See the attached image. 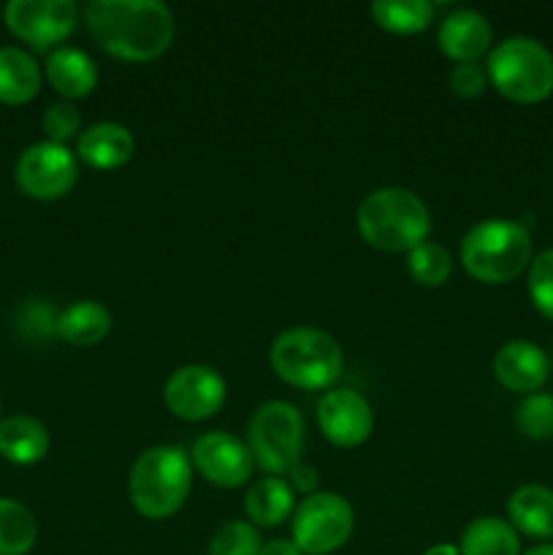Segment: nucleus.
<instances>
[{
  "mask_svg": "<svg viewBox=\"0 0 553 555\" xmlns=\"http://www.w3.org/2000/svg\"><path fill=\"white\" fill-rule=\"evenodd\" d=\"M85 22L103 52L128 63L157 60L173 41V14L160 0H90Z\"/></svg>",
  "mask_w": 553,
  "mask_h": 555,
  "instance_id": "1",
  "label": "nucleus"
},
{
  "mask_svg": "<svg viewBox=\"0 0 553 555\" xmlns=\"http://www.w3.org/2000/svg\"><path fill=\"white\" fill-rule=\"evenodd\" d=\"M358 233L383 253H412L428 242L432 215L421 195L407 188H377L361 201L356 211Z\"/></svg>",
  "mask_w": 553,
  "mask_h": 555,
  "instance_id": "2",
  "label": "nucleus"
},
{
  "mask_svg": "<svg viewBox=\"0 0 553 555\" xmlns=\"http://www.w3.org/2000/svg\"><path fill=\"white\" fill-rule=\"evenodd\" d=\"M190 486H193L190 455L173 444H157L136 459L128 493L136 513L150 520H163L182 507Z\"/></svg>",
  "mask_w": 553,
  "mask_h": 555,
  "instance_id": "3",
  "label": "nucleus"
},
{
  "mask_svg": "<svg viewBox=\"0 0 553 555\" xmlns=\"http://www.w3.org/2000/svg\"><path fill=\"white\" fill-rule=\"evenodd\" d=\"M269 363L280 379L301 390H329L342 377L339 341L320 328H287L271 341Z\"/></svg>",
  "mask_w": 553,
  "mask_h": 555,
  "instance_id": "4",
  "label": "nucleus"
},
{
  "mask_svg": "<svg viewBox=\"0 0 553 555\" xmlns=\"http://www.w3.org/2000/svg\"><path fill=\"white\" fill-rule=\"evenodd\" d=\"M461 263L483 285H504L531 263V236L520 222L483 220L461 238Z\"/></svg>",
  "mask_w": 553,
  "mask_h": 555,
  "instance_id": "5",
  "label": "nucleus"
},
{
  "mask_svg": "<svg viewBox=\"0 0 553 555\" xmlns=\"http://www.w3.org/2000/svg\"><path fill=\"white\" fill-rule=\"evenodd\" d=\"M488 81L513 103H540L553 92V57L540 41L515 36L488 54Z\"/></svg>",
  "mask_w": 553,
  "mask_h": 555,
  "instance_id": "6",
  "label": "nucleus"
},
{
  "mask_svg": "<svg viewBox=\"0 0 553 555\" xmlns=\"http://www.w3.org/2000/svg\"><path fill=\"white\" fill-rule=\"evenodd\" d=\"M304 444V417L287 401H266L247 426L253 461L269 477H282L298 464Z\"/></svg>",
  "mask_w": 553,
  "mask_h": 555,
  "instance_id": "7",
  "label": "nucleus"
},
{
  "mask_svg": "<svg viewBox=\"0 0 553 555\" xmlns=\"http://www.w3.org/2000/svg\"><path fill=\"white\" fill-rule=\"evenodd\" d=\"M352 524L356 515L345 496L312 493L293 509V542L307 555H329L350 540Z\"/></svg>",
  "mask_w": 553,
  "mask_h": 555,
  "instance_id": "8",
  "label": "nucleus"
},
{
  "mask_svg": "<svg viewBox=\"0 0 553 555\" xmlns=\"http://www.w3.org/2000/svg\"><path fill=\"white\" fill-rule=\"evenodd\" d=\"M79 179L76 155L63 144L38 141L16 160V184L36 201H57L74 190Z\"/></svg>",
  "mask_w": 553,
  "mask_h": 555,
  "instance_id": "9",
  "label": "nucleus"
},
{
  "mask_svg": "<svg viewBox=\"0 0 553 555\" xmlns=\"http://www.w3.org/2000/svg\"><path fill=\"white\" fill-rule=\"evenodd\" d=\"M5 27L36 52H47L76 30L79 5L74 0H11L3 11Z\"/></svg>",
  "mask_w": 553,
  "mask_h": 555,
  "instance_id": "10",
  "label": "nucleus"
},
{
  "mask_svg": "<svg viewBox=\"0 0 553 555\" xmlns=\"http://www.w3.org/2000/svg\"><path fill=\"white\" fill-rule=\"evenodd\" d=\"M163 401L179 421L198 423L217 415L226 404V379L204 363L179 366L163 388Z\"/></svg>",
  "mask_w": 553,
  "mask_h": 555,
  "instance_id": "11",
  "label": "nucleus"
},
{
  "mask_svg": "<svg viewBox=\"0 0 553 555\" xmlns=\"http://www.w3.org/2000/svg\"><path fill=\"white\" fill-rule=\"evenodd\" d=\"M190 464L198 469L204 480L217 488H239L253 475V453L242 439L226 431H209L195 439Z\"/></svg>",
  "mask_w": 553,
  "mask_h": 555,
  "instance_id": "12",
  "label": "nucleus"
},
{
  "mask_svg": "<svg viewBox=\"0 0 553 555\" xmlns=\"http://www.w3.org/2000/svg\"><path fill=\"white\" fill-rule=\"evenodd\" d=\"M318 426L336 448H358L372 437V406L356 390H329L318 404Z\"/></svg>",
  "mask_w": 553,
  "mask_h": 555,
  "instance_id": "13",
  "label": "nucleus"
},
{
  "mask_svg": "<svg viewBox=\"0 0 553 555\" xmlns=\"http://www.w3.org/2000/svg\"><path fill=\"white\" fill-rule=\"evenodd\" d=\"M493 374L499 385L513 393H537L548 379V358L537 345L524 339L507 341L493 358Z\"/></svg>",
  "mask_w": 553,
  "mask_h": 555,
  "instance_id": "14",
  "label": "nucleus"
},
{
  "mask_svg": "<svg viewBox=\"0 0 553 555\" xmlns=\"http://www.w3.org/2000/svg\"><path fill=\"white\" fill-rule=\"evenodd\" d=\"M437 43L445 57L455 63H477L491 43V25L483 14L472 9H459L442 20L437 30Z\"/></svg>",
  "mask_w": 553,
  "mask_h": 555,
  "instance_id": "15",
  "label": "nucleus"
},
{
  "mask_svg": "<svg viewBox=\"0 0 553 555\" xmlns=\"http://www.w3.org/2000/svg\"><path fill=\"white\" fill-rule=\"evenodd\" d=\"M136 141L119 122H95L79 135L76 157L98 171H114L133 157Z\"/></svg>",
  "mask_w": 553,
  "mask_h": 555,
  "instance_id": "16",
  "label": "nucleus"
},
{
  "mask_svg": "<svg viewBox=\"0 0 553 555\" xmlns=\"http://www.w3.org/2000/svg\"><path fill=\"white\" fill-rule=\"evenodd\" d=\"M43 74L65 101L90 95L98 85V65L92 63L90 54L74 47L52 49L47 65H43Z\"/></svg>",
  "mask_w": 553,
  "mask_h": 555,
  "instance_id": "17",
  "label": "nucleus"
},
{
  "mask_svg": "<svg viewBox=\"0 0 553 555\" xmlns=\"http://www.w3.org/2000/svg\"><path fill=\"white\" fill-rule=\"evenodd\" d=\"M507 524L531 540L553 537V491L545 486H524L510 496Z\"/></svg>",
  "mask_w": 553,
  "mask_h": 555,
  "instance_id": "18",
  "label": "nucleus"
},
{
  "mask_svg": "<svg viewBox=\"0 0 553 555\" xmlns=\"http://www.w3.org/2000/svg\"><path fill=\"white\" fill-rule=\"evenodd\" d=\"M49 453V431L30 415H11L0 421V455L11 464H38Z\"/></svg>",
  "mask_w": 553,
  "mask_h": 555,
  "instance_id": "19",
  "label": "nucleus"
},
{
  "mask_svg": "<svg viewBox=\"0 0 553 555\" xmlns=\"http://www.w3.org/2000/svg\"><path fill=\"white\" fill-rule=\"evenodd\" d=\"M41 87V68L20 47H0V103L22 106L33 101Z\"/></svg>",
  "mask_w": 553,
  "mask_h": 555,
  "instance_id": "20",
  "label": "nucleus"
},
{
  "mask_svg": "<svg viewBox=\"0 0 553 555\" xmlns=\"http://www.w3.org/2000/svg\"><path fill=\"white\" fill-rule=\"evenodd\" d=\"M112 331V314L98 301H76L57 314L54 334L74 347H92Z\"/></svg>",
  "mask_w": 553,
  "mask_h": 555,
  "instance_id": "21",
  "label": "nucleus"
},
{
  "mask_svg": "<svg viewBox=\"0 0 553 555\" xmlns=\"http://www.w3.org/2000/svg\"><path fill=\"white\" fill-rule=\"evenodd\" d=\"M244 513L253 526H280L293 515V488L282 477H263L247 491Z\"/></svg>",
  "mask_w": 553,
  "mask_h": 555,
  "instance_id": "22",
  "label": "nucleus"
},
{
  "mask_svg": "<svg viewBox=\"0 0 553 555\" xmlns=\"http://www.w3.org/2000/svg\"><path fill=\"white\" fill-rule=\"evenodd\" d=\"M461 555H520L518 531L502 518H477L461 534Z\"/></svg>",
  "mask_w": 553,
  "mask_h": 555,
  "instance_id": "23",
  "label": "nucleus"
},
{
  "mask_svg": "<svg viewBox=\"0 0 553 555\" xmlns=\"http://www.w3.org/2000/svg\"><path fill=\"white\" fill-rule=\"evenodd\" d=\"M38 540V524L25 504L0 499V555H25Z\"/></svg>",
  "mask_w": 553,
  "mask_h": 555,
  "instance_id": "24",
  "label": "nucleus"
},
{
  "mask_svg": "<svg viewBox=\"0 0 553 555\" xmlns=\"http://www.w3.org/2000/svg\"><path fill=\"white\" fill-rule=\"evenodd\" d=\"M372 16L383 30L412 36L426 30L434 16V5L428 0H377L372 3Z\"/></svg>",
  "mask_w": 553,
  "mask_h": 555,
  "instance_id": "25",
  "label": "nucleus"
},
{
  "mask_svg": "<svg viewBox=\"0 0 553 555\" xmlns=\"http://www.w3.org/2000/svg\"><path fill=\"white\" fill-rule=\"evenodd\" d=\"M407 269H410L412 280L423 287H439L450 280L453 274V260L442 244L423 242L407 258Z\"/></svg>",
  "mask_w": 553,
  "mask_h": 555,
  "instance_id": "26",
  "label": "nucleus"
},
{
  "mask_svg": "<svg viewBox=\"0 0 553 555\" xmlns=\"http://www.w3.org/2000/svg\"><path fill=\"white\" fill-rule=\"evenodd\" d=\"M515 426L526 439L553 437V396L531 393L515 410Z\"/></svg>",
  "mask_w": 553,
  "mask_h": 555,
  "instance_id": "27",
  "label": "nucleus"
},
{
  "mask_svg": "<svg viewBox=\"0 0 553 555\" xmlns=\"http://www.w3.org/2000/svg\"><path fill=\"white\" fill-rule=\"evenodd\" d=\"M260 537L247 520H228L215 531L206 555H258Z\"/></svg>",
  "mask_w": 553,
  "mask_h": 555,
  "instance_id": "28",
  "label": "nucleus"
},
{
  "mask_svg": "<svg viewBox=\"0 0 553 555\" xmlns=\"http://www.w3.org/2000/svg\"><path fill=\"white\" fill-rule=\"evenodd\" d=\"M526 285H529V296L537 312L553 320V249H545L537 258H531Z\"/></svg>",
  "mask_w": 553,
  "mask_h": 555,
  "instance_id": "29",
  "label": "nucleus"
},
{
  "mask_svg": "<svg viewBox=\"0 0 553 555\" xmlns=\"http://www.w3.org/2000/svg\"><path fill=\"white\" fill-rule=\"evenodd\" d=\"M79 128L81 114L70 101H57L43 112V133H47V141H52V144L65 146V141L74 139Z\"/></svg>",
  "mask_w": 553,
  "mask_h": 555,
  "instance_id": "30",
  "label": "nucleus"
},
{
  "mask_svg": "<svg viewBox=\"0 0 553 555\" xmlns=\"http://www.w3.org/2000/svg\"><path fill=\"white\" fill-rule=\"evenodd\" d=\"M448 87L459 98H477L488 87V70L480 63H455L448 74Z\"/></svg>",
  "mask_w": 553,
  "mask_h": 555,
  "instance_id": "31",
  "label": "nucleus"
},
{
  "mask_svg": "<svg viewBox=\"0 0 553 555\" xmlns=\"http://www.w3.org/2000/svg\"><path fill=\"white\" fill-rule=\"evenodd\" d=\"M57 318L52 314V307L43 301H30L20 314V331L27 336H47L54 334Z\"/></svg>",
  "mask_w": 553,
  "mask_h": 555,
  "instance_id": "32",
  "label": "nucleus"
},
{
  "mask_svg": "<svg viewBox=\"0 0 553 555\" xmlns=\"http://www.w3.org/2000/svg\"><path fill=\"white\" fill-rule=\"evenodd\" d=\"M287 477H291L287 486H291L293 491L307 493V496L318 493V472H314L309 464H304V461H298V464L287 472Z\"/></svg>",
  "mask_w": 553,
  "mask_h": 555,
  "instance_id": "33",
  "label": "nucleus"
},
{
  "mask_svg": "<svg viewBox=\"0 0 553 555\" xmlns=\"http://www.w3.org/2000/svg\"><path fill=\"white\" fill-rule=\"evenodd\" d=\"M258 555H304V553L298 551L293 540H271L266 542V545H260Z\"/></svg>",
  "mask_w": 553,
  "mask_h": 555,
  "instance_id": "34",
  "label": "nucleus"
},
{
  "mask_svg": "<svg viewBox=\"0 0 553 555\" xmlns=\"http://www.w3.org/2000/svg\"><path fill=\"white\" fill-rule=\"evenodd\" d=\"M423 555H461V553H459V547H453V545H448V542H442V545L428 547V551L423 553Z\"/></svg>",
  "mask_w": 553,
  "mask_h": 555,
  "instance_id": "35",
  "label": "nucleus"
},
{
  "mask_svg": "<svg viewBox=\"0 0 553 555\" xmlns=\"http://www.w3.org/2000/svg\"><path fill=\"white\" fill-rule=\"evenodd\" d=\"M524 555H553V545H537L531 551H526Z\"/></svg>",
  "mask_w": 553,
  "mask_h": 555,
  "instance_id": "36",
  "label": "nucleus"
}]
</instances>
